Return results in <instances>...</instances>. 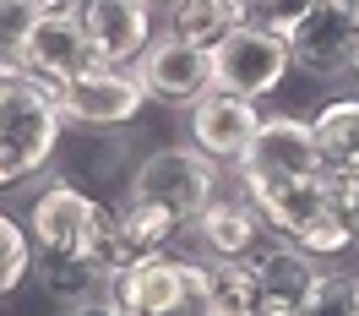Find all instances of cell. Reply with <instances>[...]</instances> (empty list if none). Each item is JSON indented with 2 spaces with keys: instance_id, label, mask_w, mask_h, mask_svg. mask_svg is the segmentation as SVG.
I'll use <instances>...</instances> for the list:
<instances>
[{
  "instance_id": "ffe728a7",
  "label": "cell",
  "mask_w": 359,
  "mask_h": 316,
  "mask_svg": "<svg viewBox=\"0 0 359 316\" xmlns=\"http://www.w3.org/2000/svg\"><path fill=\"white\" fill-rule=\"evenodd\" d=\"M207 294L218 316H262V284L250 262H207Z\"/></svg>"
},
{
  "instance_id": "f1b7e54d",
  "label": "cell",
  "mask_w": 359,
  "mask_h": 316,
  "mask_svg": "<svg viewBox=\"0 0 359 316\" xmlns=\"http://www.w3.org/2000/svg\"><path fill=\"white\" fill-rule=\"evenodd\" d=\"M343 224H348V235H354V246H359V197L343 207Z\"/></svg>"
},
{
  "instance_id": "30bf717a",
  "label": "cell",
  "mask_w": 359,
  "mask_h": 316,
  "mask_svg": "<svg viewBox=\"0 0 359 316\" xmlns=\"http://www.w3.org/2000/svg\"><path fill=\"white\" fill-rule=\"evenodd\" d=\"M131 71H136V82L147 88V98L185 104V110L218 88L212 82V49H196L185 39H175V33H153V44L142 49V60Z\"/></svg>"
},
{
  "instance_id": "cb8c5ba5",
  "label": "cell",
  "mask_w": 359,
  "mask_h": 316,
  "mask_svg": "<svg viewBox=\"0 0 359 316\" xmlns=\"http://www.w3.org/2000/svg\"><path fill=\"white\" fill-rule=\"evenodd\" d=\"M311 6H316V0H256V22L289 39V27L299 22V17L311 11Z\"/></svg>"
},
{
  "instance_id": "e0dca14e",
  "label": "cell",
  "mask_w": 359,
  "mask_h": 316,
  "mask_svg": "<svg viewBox=\"0 0 359 316\" xmlns=\"http://www.w3.org/2000/svg\"><path fill=\"white\" fill-rule=\"evenodd\" d=\"M76 256H88L104 278H120V272L136 262V251L126 246V229H120V207H109L104 197H98V207H93L88 235H82V251H76Z\"/></svg>"
},
{
  "instance_id": "d6a6232c",
  "label": "cell",
  "mask_w": 359,
  "mask_h": 316,
  "mask_svg": "<svg viewBox=\"0 0 359 316\" xmlns=\"http://www.w3.org/2000/svg\"><path fill=\"white\" fill-rule=\"evenodd\" d=\"M354 11H359V0H354Z\"/></svg>"
},
{
  "instance_id": "4dcf8cb0",
  "label": "cell",
  "mask_w": 359,
  "mask_h": 316,
  "mask_svg": "<svg viewBox=\"0 0 359 316\" xmlns=\"http://www.w3.org/2000/svg\"><path fill=\"white\" fill-rule=\"evenodd\" d=\"M147 6H175V0H147Z\"/></svg>"
},
{
  "instance_id": "d4e9b609",
  "label": "cell",
  "mask_w": 359,
  "mask_h": 316,
  "mask_svg": "<svg viewBox=\"0 0 359 316\" xmlns=\"http://www.w3.org/2000/svg\"><path fill=\"white\" fill-rule=\"evenodd\" d=\"M39 22V11H33V0H0V39L11 49H22L27 27Z\"/></svg>"
},
{
  "instance_id": "ba28073f",
  "label": "cell",
  "mask_w": 359,
  "mask_h": 316,
  "mask_svg": "<svg viewBox=\"0 0 359 316\" xmlns=\"http://www.w3.org/2000/svg\"><path fill=\"white\" fill-rule=\"evenodd\" d=\"M359 49V11L354 0H316L289 27V55L305 77H343L354 71Z\"/></svg>"
},
{
  "instance_id": "f546056e",
  "label": "cell",
  "mask_w": 359,
  "mask_h": 316,
  "mask_svg": "<svg viewBox=\"0 0 359 316\" xmlns=\"http://www.w3.org/2000/svg\"><path fill=\"white\" fill-rule=\"evenodd\" d=\"M6 71H17V49L0 39V77H6Z\"/></svg>"
},
{
  "instance_id": "9c48e42d",
  "label": "cell",
  "mask_w": 359,
  "mask_h": 316,
  "mask_svg": "<svg viewBox=\"0 0 359 316\" xmlns=\"http://www.w3.org/2000/svg\"><path fill=\"white\" fill-rule=\"evenodd\" d=\"M93 66H104V60L93 55L82 17H39V22L27 27L22 49H17V71L33 77V82L49 88V93H60L71 77H82V71H93Z\"/></svg>"
},
{
  "instance_id": "d6986e66",
  "label": "cell",
  "mask_w": 359,
  "mask_h": 316,
  "mask_svg": "<svg viewBox=\"0 0 359 316\" xmlns=\"http://www.w3.org/2000/svg\"><path fill=\"white\" fill-rule=\"evenodd\" d=\"M120 229H126V246H131L136 262H142V256H163V251L175 246V235H180L185 224H180L175 213L153 207V202L126 197V207H120Z\"/></svg>"
},
{
  "instance_id": "277c9868",
  "label": "cell",
  "mask_w": 359,
  "mask_h": 316,
  "mask_svg": "<svg viewBox=\"0 0 359 316\" xmlns=\"http://www.w3.org/2000/svg\"><path fill=\"white\" fill-rule=\"evenodd\" d=\"M131 197L153 202L163 213H175L180 224H196L207 207L218 202V164L207 153H196L191 142H169L136 164L131 175Z\"/></svg>"
},
{
  "instance_id": "4316f807",
  "label": "cell",
  "mask_w": 359,
  "mask_h": 316,
  "mask_svg": "<svg viewBox=\"0 0 359 316\" xmlns=\"http://www.w3.org/2000/svg\"><path fill=\"white\" fill-rule=\"evenodd\" d=\"M93 0H33V11L39 17H82Z\"/></svg>"
},
{
  "instance_id": "52a82bcc",
  "label": "cell",
  "mask_w": 359,
  "mask_h": 316,
  "mask_svg": "<svg viewBox=\"0 0 359 316\" xmlns=\"http://www.w3.org/2000/svg\"><path fill=\"white\" fill-rule=\"evenodd\" d=\"M55 104L66 114V126H82V131H120L131 126L142 104H147V88L136 82V71L126 66H93L82 77H71L66 88L55 93Z\"/></svg>"
},
{
  "instance_id": "7c38bea8",
  "label": "cell",
  "mask_w": 359,
  "mask_h": 316,
  "mask_svg": "<svg viewBox=\"0 0 359 316\" xmlns=\"http://www.w3.org/2000/svg\"><path fill=\"white\" fill-rule=\"evenodd\" d=\"M93 207H98L93 191L71 185L66 175H55V180L33 197V213H27V235H33L39 256H71V251H82Z\"/></svg>"
},
{
  "instance_id": "9a60e30c",
  "label": "cell",
  "mask_w": 359,
  "mask_h": 316,
  "mask_svg": "<svg viewBox=\"0 0 359 316\" xmlns=\"http://www.w3.org/2000/svg\"><path fill=\"white\" fill-rule=\"evenodd\" d=\"M60 158H66V180L82 185V191H104V185H131L136 164L131 158V142L114 131H88V136H66L60 142Z\"/></svg>"
},
{
  "instance_id": "484cf974",
  "label": "cell",
  "mask_w": 359,
  "mask_h": 316,
  "mask_svg": "<svg viewBox=\"0 0 359 316\" xmlns=\"http://www.w3.org/2000/svg\"><path fill=\"white\" fill-rule=\"evenodd\" d=\"M66 316H114V300H109V289H98V294H88V300L66 305Z\"/></svg>"
},
{
  "instance_id": "7402d4cb",
  "label": "cell",
  "mask_w": 359,
  "mask_h": 316,
  "mask_svg": "<svg viewBox=\"0 0 359 316\" xmlns=\"http://www.w3.org/2000/svg\"><path fill=\"white\" fill-rule=\"evenodd\" d=\"M39 262V246H33V235L27 224H17L11 213H0V294H17L27 284V272Z\"/></svg>"
},
{
  "instance_id": "83f0119b",
  "label": "cell",
  "mask_w": 359,
  "mask_h": 316,
  "mask_svg": "<svg viewBox=\"0 0 359 316\" xmlns=\"http://www.w3.org/2000/svg\"><path fill=\"white\" fill-rule=\"evenodd\" d=\"M218 6L229 11V22H234V27H240V22H256V0H218Z\"/></svg>"
},
{
  "instance_id": "836d02e7",
  "label": "cell",
  "mask_w": 359,
  "mask_h": 316,
  "mask_svg": "<svg viewBox=\"0 0 359 316\" xmlns=\"http://www.w3.org/2000/svg\"><path fill=\"white\" fill-rule=\"evenodd\" d=\"M354 180H359V175H354Z\"/></svg>"
},
{
  "instance_id": "5b68a950",
  "label": "cell",
  "mask_w": 359,
  "mask_h": 316,
  "mask_svg": "<svg viewBox=\"0 0 359 316\" xmlns=\"http://www.w3.org/2000/svg\"><path fill=\"white\" fill-rule=\"evenodd\" d=\"M294 71L289 39L272 33L262 22H240L229 27L224 39L212 44V82L224 93H240V98H267L278 93V82Z\"/></svg>"
},
{
  "instance_id": "6da1fadb",
  "label": "cell",
  "mask_w": 359,
  "mask_h": 316,
  "mask_svg": "<svg viewBox=\"0 0 359 316\" xmlns=\"http://www.w3.org/2000/svg\"><path fill=\"white\" fill-rule=\"evenodd\" d=\"M60 142H66V114L55 93L22 71H6L0 77V191H17L39 169H49Z\"/></svg>"
},
{
  "instance_id": "603a6c76",
  "label": "cell",
  "mask_w": 359,
  "mask_h": 316,
  "mask_svg": "<svg viewBox=\"0 0 359 316\" xmlns=\"http://www.w3.org/2000/svg\"><path fill=\"white\" fill-rule=\"evenodd\" d=\"M299 316H359V278L354 272H321Z\"/></svg>"
},
{
  "instance_id": "8992f818",
  "label": "cell",
  "mask_w": 359,
  "mask_h": 316,
  "mask_svg": "<svg viewBox=\"0 0 359 316\" xmlns=\"http://www.w3.org/2000/svg\"><path fill=\"white\" fill-rule=\"evenodd\" d=\"M240 185H289V180H321V153H316L311 120L294 114H262V131L250 136L245 158L234 164Z\"/></svg>"
},
{
  "instance_id": "2e32d148",
  "label": "cell",
  "mask_w": 359,
  "mask_h": 316,
  "mask_svg": "<svg viewBox=\"0 0 359 316\" xmlns=\"http://www.w3.org/2000/svg\"><path fill=\"white\" fill-rule=\"evenodd\" d=\"M311 136L327 175H359V98H332L311 114Z\"/></svg>"
},
{
  "instance_id": "4fadbf2b",
  "label": "cell",
  "mask_w": 359,
  "mask_h": 316,
  "mask_svg": "<svg viewBox=\"0 0 359 316\" xmlns=\"http://www.w3.org/2000/svg\"><path fill=\"white\" fill-rule=\"evenodd\" d=\"M88 44L104 66H126L131 71L142 60V49L153 44V6L147 0H93L82 11Z\"/></svg>"
},
{
  "instance_id": "3957f363",
  "label": "cell",
  "mask_w": 359,
  "mask_h": 316,
  "mask_svg": "<svg viewBox=\"0 0 359 316\" xmlns=\"http://www.w3.org/2000/svg\"><path fill=\"white\" fill-rule=\"evenodd\" d=\"M114 316H218L207 294V262L185 256H142L131 268L109 278Z\"/></svg>"
},
{
  "instance_id": "ac0fdd59",
  "label": "cell",
  "mask_w": 359,
  "mask_h": 316,
  "mask_svg": "<svg viewBox=\"0 0 359 316\" xmlns=\"http://www.w3.org/2000/svg\"><path fill=\"white\" fill-rule=\"evenodd\" d=\"M33 272H39V284L49 289V300H60V305H76V300H88V294L109 289V278L93 268L88 256H39L33 262Z\"/></svg>"
},
{
  "instance_id": "7a4b0ae2",
  "label": "cell",
  "mask_w": 359,
  "mask_h": 316,
  "mask_svg": "<svg viewBox=\"0 0 359 316\" xmlns=\"http://www.w3.org/2000/svg\"><path fill=\"white\" fill-rule=\"evenodd\" d=\"M240 197L262 213V224L278 240L311 251V256H343L354 246L343 213L327 197V175L321 180H289V185H240Z\"/></svg>"
},
{
  "instance_id": "1f68e13d",
  "label": "cell",
  "mask_w": 359,
  "mask_h": 316,
  "mask_svg": "<svg viewBox=\"0 0 359 316\" xmlns=\"http://www.w3.org/2000/svg\"><path fill=\"white\" fill-rule=\"evenodd\" d=\"M354 77H359V49H354Z\"/></svg>"
},
{
  "instance_id": "5bb4252c",
  "label": "cell",
  "mask_w": 359,
  "mask_h": 316,
  "mask_svg": "<svg viewBox=\"0 0 359 316\" xmlns=\"http://www.w3.org/2000/svg\"><path fill=\"white\" fill-rule=\"evenodd\" d=\"M191 235H196V246H202L207 262H245L250 251L267 240V224H262V213H256L245 197H218V202L191 224Z\"/></svg>"
},
{
  "instance_id": "44dd1931",
  "label": "cell",
  "mask_w": 359,
  "mask_h": 316,
  "mask_svg": "<svg viewBox=\"0 0 359 316\" xmlns=\"http://www.w3.org/2000/svg\"><path fill=\"white\" fill-rule=\"evenodd\" d=\"M229 27L234 22H229V11L218 6V0H175L163 33H175V39H185V44H196V49H212Z\"/></svg>"
},
{
  "instance_id": "8fae6325",
  "label": "cell",
  "mask_w": 359,
  "mask_h": 316,
  "mask_svg": "<svg viewBox=\"0 0 359 316\" xmlns=\"http://www.w3.org/2000/svg\"><path fill=\"white\" fill-rule=\"evenodd\" d=\"M191 147L196 153H207L212 164H240L250 147V136L262 131V110H256V98H240V93H224L212 88L207 98H196L191 104Z\"/></svg>"
}]
</instances>
